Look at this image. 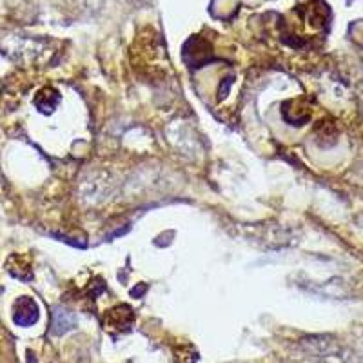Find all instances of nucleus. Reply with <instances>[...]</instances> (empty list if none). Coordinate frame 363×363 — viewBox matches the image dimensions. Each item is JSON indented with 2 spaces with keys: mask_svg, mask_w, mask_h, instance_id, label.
I'll return each instance as SVG.
<instances>
[{
  "mask_svg": "<svg viewBox=\"0 0 363 363\" xmlns=\"http://www.w3.org/2000/svg\"><path fill=\"white\" fill-rule=\"evenodd\" d=\"M77 325V320H75V316L68 311H62V309H56L53 312V327H55V333L56 334H62L65 331H70Z\"/></svg>",
  "mask_w": 363,
  "mask_h": 363,
  "instance_id": "2",
  "label": "nucleus"
},
{
  "mask_svg": "<svg viewBox=\"0 0 363 363\" xmlns=\"http://www.w3.org/2000/svg\"><path fill=\"white\" fill-rule=\"evenodd\" d=\"M13 320L20 327H30L39 320V305L31 298H20L15 305Z\"/></svg>",
  "mask_w": 363,
  "mask_h": 363,
  "instance_id": "1",
  "label": "nucleus"
}]
</instances>
